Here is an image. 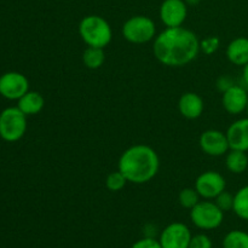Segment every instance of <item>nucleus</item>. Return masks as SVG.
<instances>
[{
  "label": "nucleus",
  "instance_id": "nucleus-1",
  "mask_svg": "<svg viewBox=\"0 0 248 248\" xmlns=\"http://www.w3.org/2000/svg\"><path fill=\"white\" fill-rule=\"evenodd\" d=\"M153 52L161 64L184 67L200 52V40L194 31L184 27L166 28L154 39Z\"/></svg>",
  "mask_w": 248,
  "mask_h": 248
},
{
  "label": "nucleus",
  "instance_id": "nucleus-2",
  "mask_svg": "<svg viewBox=\"0 0 248 248\" xmlns=\"http://www.w3.org/2000/svg\"><path fill=\"white\" fill-rule=\"evenodd\" d=\"M160 169V159L152 147L135 144L127 148L119 159L118 170L127 182L144 184L152 181Z\"/></svg>",
  "mask_w": 248,
  "mask_h": 248
},
{
  "label": "nucleus",
  "instance_id": "nucleus-3",
  "mask_svg": "<svg viewBox=\"0 0 248 248\" xmlns=\"http://www.w3.org/2000/svg\"><path fill=\"white\" fill-rule=\"evenodd\" d=\"M79 34L82 41L91 47L104 48L113 39L110 24L98 15L85 16L79 23Z\"/></svg>",
  "mask_w": 248,
  "mask_h": 248
},
{
  "label": "nucleus",
  "instance_id": "nucleus-4",
  "mask_svg": "<svg viewBox=\"0 0 248 248\" xmlns=\"http://www.w3.org/2000/svg\"><path fill=\"white\" fill-rule=\"evenodd\" d=\"M123 36L131 44H145L155 39L156 27L150 17L137 15L132 16L124 23L121 29Z\"/></svg>",
  "mask_w": 248,
  "mask_h": 248
},
{
  "label": "nucleus",
  "instance_id": "nucleus-5",
  "mask_svg": "<svg viewBox=\"0 0 248 248\" xmlns=\"http://www.w3.org/2000/svg\"><path fill=\"white\" fill-rule=\"evenodd\" d=\"M27 131V115L18 107H9L0 113V137L6 142H17Z\"/></svg>",
  "mask_w": 248,
  "mask_h": 248
},
{
  "label": "nucleus",
  "instance_id": "nucleus-6",
  "mask_svg": "<svg viewBox=\"0 0 248 248\" xmlns=\"http://www.w3.org/2000/svg\"><path fill=\"white\" fill-rule=\"evenodd\" d=\"M190 219L195 227L202 230H213L220 227L224 219V212L217 203L210 200L199 201L190 210Z\"/></svg>",
  "mask_w": 248,
  "mask_h": 248
},
{
  "label": "nucleus",
  "instance_id": "nucleus-7",
  "mask_svg": "<svg viewBox=\"0 0 248 248\" xmlns=\"http://www.w3.org/2000/svg\"><path fill=\"white\" fill-rule=\"evenodd\" d=\"M227 182L225 178L217 171H206L202 172L196 178L195 186L199 195L205 200H212L216 199L220 193L225 190Z\"/></svg>",
  "mask_w": 248,
  "mask_h": 248
},
{
  "label": "nucleus",
  "instance_id": "nucleus-8",
  "mask_svg": "<svg viewBox=\"0 0 248 248\" xmlns=\"http://www.w3.org/2000/svg\"><path fill=\"white\" fill-rule=\"evenodd\" d=\"M29 91L26 75L18 72H7L0 77V94L10 101H18Z\"/></svg>",
  "mask_w": 248,
  "mask_h": 248
},
{
  "label": "nucleus",
  "instance_id": "nucleus-9",
  "mask_svg": "<svg viewBox=\"0 0 248 248\" xmlns=\"http://www.w3.org/2000/svg\"><path fill=\"white\" fill-rule=\"evenodd\" d=\"M191 237L190 229L186 224L174 222L162 230L159 242L162 248H189Z\"/></svg>",
  "mask_w": 248,
  "mask_h": 248
},
{
  "label": "nucleus",
  "instance_id": "nucleus-10",
  "mask_svg": "<svg viewBox=\"0 0 248 248\" xmlns=\"http://www.w3.org/2000/svg\"><path fill=\"white\" fill-rule=\"evenodd\" d=\"M159 16L166 28L182 27L188 16V5L184 0H164L160 5Z\"/></svg>",
  "mask_w": 248,
  "mask_h": 248
},
{
  "label": "nucleus",
  "instance_id": "nucleus-11",
  "mask_svg": "<svg viewBox=\"0 0 248 248\" xmlns=\"http://www.w3.org/2000/svg\"><path fill=\"white\" fill-rule=\"evenodd\" d=\"M199 145L206 155L215 157L227 155L230 150L227 133L219 130H206L201 133Z\"/></svg>",
  "mask_w": 248,
  "mask_h": 248
},
{
  "label": "nucleus",
  "instance_id": "nucleus-12",
  "mask_svg": "<svg viewBox=\"0 0 248 248\" xmlns=\"http://www.w3.org/2000/svg\"><path fill=\"white\" fill-rule=\"evenodd\" d=\"M248 103V93L245 87L240 85H232V87L223 92L222 104L225 111L232 115H239V114L246 111Z\"/></svg>",
  "mask_w": 248,
  "mask_h": 248
},
{
  "label": "nucleus",
  "instance_id": "nucleus-13",
  "mask_svg": "<svg viewBox=\"0 0 248 248\" xmlns=\"http://www.w3.org/2000/svg\"><path fill=\"white\" fill-rule=\"evenodd\" d=\"M230 149L248 152V116L234 121L227 130Z\"/></svg>",
  "mask_w": 248,
  "mask_h": 248
},
{
  "label": "nucleus",
  "instance_id": "nucleus-14",
  "mask_svg": "<svg viewBox=\"0 0 248 248\" xmlns=\"http://www.w3.org/2000/svg\"><path fill=\"white\" fill-rule=\"evenodd\" d=\"M203 104L202 98L195 92H186L181 96L178 101V110L182 116L189 120H195L200 118L203 113Z\"/></svg>",
  "mask_w": 248,
  "mask_h": 248
},
{
  "label": "nucleus",
  "instance_id": "nucleus-15",
  "mask_svg": "<svg viewBox=\"0 0 248 248\" xmlns=\"http://www.w3.org/2000/svg\"><path fill=\"white\" fill-rule=\"evenodd\" d=\"M229 62L237 67H244L248 63V38L239 36L229 43L225 51Z\"/></svg>",
  "mask_w": 248,
  "mask_h": 248
},
{
  "label": "nucleus",
  "instance_id": "nucleus-16",
  "mask_svg": "<svg viewBox=\"0 0 248 248\" xmlns=\"http://www.w3.org/2000/svg\"><path fill=\"white\" fill-rule=\"evenodd\" d=\"M44 106H45V99L36 91H28L18 99V103H17L19 110L27 116L39 114L43 110Z\"/></svg>",
  "mask_w": 248,
  "mask_h": 248
},
{
  "label": "nucleus",
  "instance_id": "nucleus-17",
  "mask_svg": "<svg viewBox=\"0 0 248 248\" xmlns=\"http://www.w3.org/2000/svg\"><path fill=\"white\" fill-rule=\"evenodd\" d=\"M225 166L228 171L235 174L244 173L248 167V156L246 152L230 149L225 156Z\"/></svg>",
  "mask_w": 248,
  "mask_h": 248
},
{
  "label": "nucleus",
  "instance_id": "nucleus-18",
  "mask_svg": "<svg viewBox=\"0 0 248 248\" xmlns=\"http://www.w3.org/2000/svg\"><path fill=\"white\" fill-rule=\"evenodd\" d=\"M82 62H84L85 67L89 68V69H98V68H101L106 62L104 48L87 46V48L82 53Z\"/></svg>",
  "mask_w": 248,
  "mask_h": 248
},
{
  "label": "nucleus",
  "instance_id": "nucleus-19",
  "mask_svg": "<svg viewBox=\"0 0 248 248\" xmlns=\"http://www.w3.org/2000/svg\"><path fill=\"white\" fill-rule=\"evenodd\" d=\"M232 211L239 218L248 220V186L240 188L234 195Z\"/></svg>",
  "mask_w": 248,
  "mask_h": 248
},
{
  "label": "nucleus",
  "instance_id": "nucleus-20",
  "mask_svg": "<svg viewBox=\"0 0 248 248\" xmlns=\"http://www.w3.org/2000/svg\"><path fill=\"white\" fill-rule=\"evenodd\" d=\"M223 248H248V232L232 230L223 239Z\"/></svg>",
  "mask_w": 248,
  "mask_h": 248
},
{
  "label": "nucleus",
  "instance_id": "nucleus-21",
  "mask_svg": "<svg viewBox=\"0 0 248 248\" xmlns=\"http://www.w3.org/2000/svg\"><path fill=\"white\" fill-rule=\"evenodd\" d=\"M200 198L201 196L199 195L195 188H184L179 191L178 201L179 205L183 206L184 208L191 210L194 206L198 205L199 201H200Z\"/></svg>",
  "mask_w": 248,
  "mask_h": 248
},
{
  "label": "nucleus",
  "instance_id": "nucleus-22",
  "mask_svg": "<svg viewBox=\"0 0 248 248\" xmlns=\"http://www.w3.org/2000/svg\"><path fill=\"white\" fill-rule=\"evenodd\" d=\"M126 183H127V179L125 178V176H124L119 170L118 171L109 173L106 178L107 189L113 191V193L123 190V189L125 188Z\"/></svg>",
  "mask_w": 248,
  "mask_h": 248
},
{
  "label": "nucleus",
  "instance_id": "nucleus-23",
  "mask_svg": "<svg viewBox=\"0 0 248 248\" xmlns=\"http://www.w3.org/2000/svg\"><path fill=\"white\" fill-rule=\"evenodd\" d=\"M219 46L220 40L218 36H206L200 41V51H202L203 55L206 56L213 55L219 48Z\"/></svg>",
  "mask_w": 248,
  "mask_h": 248
},
{
  "label": "nucleus",
  "instance_id": "nucleus-24",
  "mask_svg": "<svg viewBox=\"0 0 248 248\" xmlns=\"http://www.w3.org/2000/svg\"><path fill=\"white\" fill-rule=\"evenodd\" d=\"M215 202L217 203V206L223 211V212L232 211V206H234V195H232V194L224 190L215 199Z\"/></svg>",
  "mask_w": 248,
  "mask_h": 248
},
{
  "label": "nucleus",
  "instance_id": "nucleus-25",
  "mask_svg": "<svg viewBox=\"0 0 248 248\" xmlns=\"http://www.w3.org/2000/svg\"><path fill=\"white\" fill-rule=\"evenodd\" d=\"M189 248H212V240L205 234L194 235L189 244Z\"/></svg>",
  "mask_w": 248,
  "mask_h": 248
},
{
  "label": "nucleus",
  "instance_id": "nucleus-26",
  "mask_svg": "<svg viewBox=\"0 0 248 248\" xmlns=\"http://www.w3.org/2000/svg\"><path fill=\"white\" fill-rule=\"evenodd\" d=\"M131 248H162L160 245L159 240H155L154 237L147 236L144 239H140L136 241L135 244L131 246Z\"/></svg>",
  "mask_w": 248,
  "mask_h": 248
},
{
  "label": "nucleus",
  "instance_id": "nucleus-27",
  "mask_svg": "<svg viewBox=\"0 0 248 248\" xmlns=\"http://www.w3.org/2000/svg\"><path fill=\"white\" fill-rule=\"evenodd\" d=\"M234 85L232 80L230 79L229 77H220L219 79L217 80V87L220 92L227 91L229 87H232Z\"/></svg>",
  "mask_w": 248,
  "mask_h": 248
},
{
  "label": "nucleus",
  "instance_id": "nucleus-28",
  "mask_svg": "<svg viewBox=\"0 0 248 248\" xmlns=\"http://www.w3.org/2000/svg\"><path fill=\"white\" fill-rule=\"evenodd\" d=\"M242 68H244V69H242V79H244L245 85H247L248 87V63Z\"/></svg>",
  "mask_w": 248,
  "mask_h": 248
},
{
  "label": "nucleus",
  "instance_id": "nucleus-29",
  "mask_svg": "<svg viewBox=\"0 0 248 248\" xmlns=\"http://www.w3.org/2000/svg\"><path fill=\"white\" fill-rule=\"evenodd\" d=\"M186 2V5H198L200 2V0H184Z\"/></svg>",
  "mask_w": 248,
  "mask_h": 248
},
{
  "label": "nucleus",
  "instance_id": "nucleus-30",
  "mask_svg": "<svg viewBox=\"0 0 248 248\" xmlns=\"http://www.w3.org/2000/svg\"><path fill=\"white\" fill-rule=\"evenodd\" d=\"M246 111H247V114H248V103H247V108H246Z\"/></svg>",
  "mask_w": 248,
  "mask_h": 248
}]
</instances>
